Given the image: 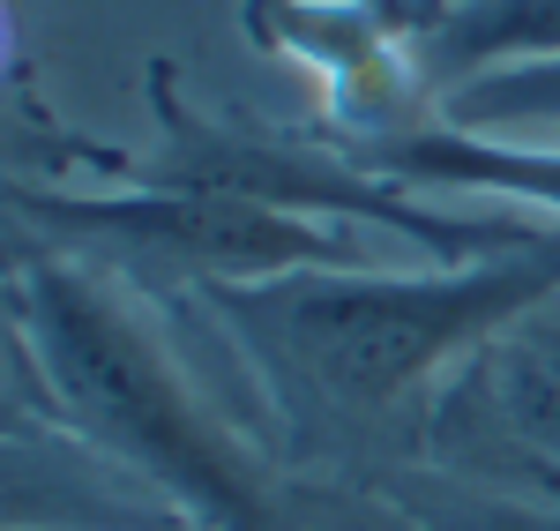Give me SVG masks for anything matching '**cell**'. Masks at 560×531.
Listing matches in <instances>:
<instances>
[{"label": "cell", "instance_id": "cell-1", "mask_svg": "<svg viewBox=\"0 0 560 531\" xmlns=\"http://www.w3.org/2000/svg\"><path fill=\"white\" fill-rule=\"evenodd\" d=\"M8 404L97 442L128 480L179 501L202 531H329V501L269 464L187 374L142 285L38 247L8 277Z\"/></svg>", "mask_w": 560, "mask_h": 531}, {"label": "cell", "instance_id": "cell-8", "mask_svg": "<svg viewBox=\"0 0 560 531\" xmlns=\"http://www.w3.org/2000/svg\"><path fill=\"white\" fill-rule=\"evenodd\" d=\"M388 501H396L404 531H560V494L493 487V480H464L441 464L404 472Z\"/></svg>", "mask_w": 560, "mask_h": 531}, {"label": "cell", "instance_id": "cell-10", "mask_svg": "<svg viewBox=\"0 0 560 531\" xmlns=\"http://www.w3.org/2000/svg\"><path fill=\"white\" fill-rule=\"evenodd\" d=\"M523 337H530V345H538V353H546V359L560 367V300H553V308H538V314H530V322H523Z\"/></svg>", "mask_w": 560, "mask_h": 531}, {"label": "cell", "instance_id": "cell-3", "mask_svg": "<svg viewBox=\"0 0 560 531\" xmlns=\"http://www.w3.org/2000/svg\"><path fill=\"white\" fill-rule=\"evenodd\" d=\"M150 113H158V150L128 165L142 187H202V195H247L269 210H292L314 224H382L419 247V263H486V255H523L560 240L546 218L523 210H441L411 187L374 180L345 158V142H314L300 128L269 120H224L179 97V76L158 60L150 68Z\"/></svg>", "mask_w": 560, "mask_h": 531}, {"label": "cell", "instance_id": "cell-9", "mask_svg": "<svg viewBox=\"0 0 560 531\" xmlns=\"http://www.w3.org/2000/svg\"><path fill=\"white\" fill-rule=\"evenodd\" d=\"M441 120L471 135H560V60L501 68L441 97Z\"/></svg>", "mask_w": 560, "mask_h": 531}, {"label": "cell", "instance_id": "cell-6", "mask_svg": "<svg viewBox=\"0 0 560 531\" xmlns=\"http://www.w3.org/2000/svg\"><path fill=\"white\" fill-rule=\"evenodd\" d=\"M337 142L359 173L396 180L411 195H478L486 210L560 218V142L471 135V128H448L441 113L396 135H337Z\"/></svg>", "mask_w": 560, "mask_h": 531}, {"label": "cell", "instance_id": "cell-2", "mask_svg": "<svg viewBox=\"0 0 560 531\" xmlns=\"http://www.w3.org/2000/svg\"><path fill=\"white\" fill-rule=\"evenodd\" d=\"M300 442H427L486 345L560 300V240L448 269H292L202 292Z\"/></svg>", "mask_w": 560, "mask_h": 531}, {"label": "cell", "instance_id": "cell-5", "mask_svg": "<svg viewBox=\"0 0 560 531\" xmlns=\"http://www.w3.org/2000/svg\"><path fill=\"white\" fill-rule=\"evenodd\" d=\"M427 15L419 0H247V38L300 60L345 135H396L433 120L419 68Z\"/></svg>", "mask_w": 560, "mask_h": 531}, {"label": "cell", "instance_id": "cell-4", "mask_svg": "<svg viewBox=\"0 0 560 531\" xmlns=\"http://www.w3.org/2000/svg\"><path fill=\"white\" fill-rule=\"evenodd\" d=\"M15 224H38L45 247L83 255L113 277H173L195 292L217 285H261V277H292V269H366L337 224L292 218L247 195H202V187H113V195H68V187H8Z\"/></svg>", "mask_w": 560, "mask_h": 531}, {"label": "cell", "instance_id": "cell-7", "mask_svg": "<svg viewBox=\"0 0 560 531\" xmlns=\"http://www.w3.org/2000/svg\"><path fill=\"white\" fill-rule=\"evenodd\" d=\"M530 60H560V0H456V8H433L419 31L433 113L448 90L501 68H530Z\"/></svg>", "mask_w": 560, "mask_h": 531}]
</instances>
